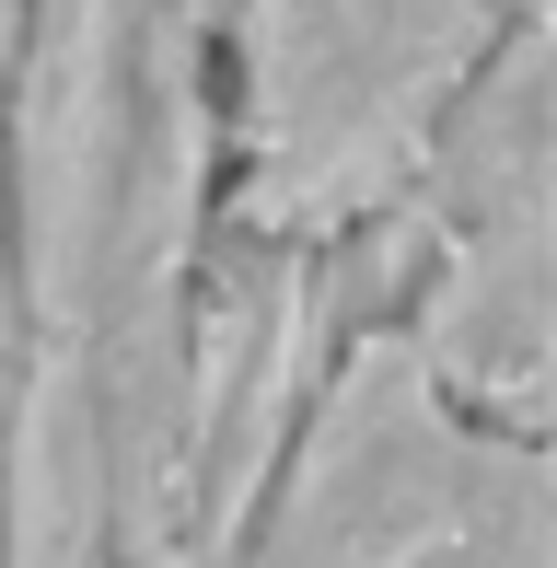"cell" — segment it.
Segmentation results:
<instances>
[{"label": "cell", "mask_w": 557, "mask_h": 568, "mask_svg": "<svg viewBox=\"0 0 557 568\" xmlns=\"http://www.w3.org/2000/svg\"><path fill=\"white\" fill-rule=\"evenodd\" d=\"M535 0H221L210 232L361 255L407 210L453 93Z\"/></svg>", "instance_id": "cell-1"}, {"label": "cell", "mask_w": 557, "mask_h": 568, "mask_svg": "<svg viewBox=\"0 0 557 568\" xmlns=\"http://www.w3.org/2000/svg\"><path fill=\"white\" fill-rule=\"evenodd\" d=\"M233 568H557V453L418 372L407 325H337Z\"/></svg>", "instance_id": "cell-2"}, {"label": "cell", "mask_w": 557, "mask_h": 568, "mask_svg": "<svg viewBox=\"0 0 557 568\" xmlns=\"http://www.w3.org/2000/svg\"><path fill=\"white\" fill-rule=\"evenodd\" d=\"M384 244H407V325L418 372L453 406L499 429H557V0L488 47L429 140L407 210Z\"/></svg>", "instance_id": "cell-3"}]
</instances>
